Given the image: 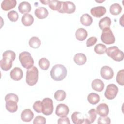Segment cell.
Listing matches in <instances>:
<instances>
[{
  "label": "cell",
  "instance_id": "obj_14",
  "mask_svg": "<svg viewBox=\"0 0 124 124\" xmlns=\"http://www.w3.org/2000/svg\"><path fill=\"white\" fill-rule=\"evenodd\" d=\"M10 75L12 79L15 81H18L23 78V73L20 68L16 67L11 71Z\"/></svg>",
  "mask_w": 124,
  "mask_h": 124
},
{
  "label": "cell",
  "instance_id": "obj_32",
  "mask_svg": "<svg viewBox=\"0 0 124 124\" xmlns=\"http://www.w3.org/2000/svg\"><path fill=\"white\" fill-rule=\"evenodd\" d=\"M54 97L58 101H62L65 99L66 93L64 90H59L54 93Z\"/></svg>",
  "mask_w": 124,
  "mask_h": 124
},
{
  "label": "cell",
  "instance_id": "obj_6",
  "mask_svg": "<svg viewBox=\"0 0 124 124\" xmlns=\"http://www.w3.org/2000/svg\"><path fill=\"white\" fill-rule=\"evenodd\" d=\"M107 55L116 62H121L124 59V52L116 46L109 47L106 49Z\"/></svg>",
  "mask_w": 124,
  "mask_h": 124
},
{
  "label": "cell",
  "instance_id": "obj_31",
  "mask_svg": "<svg viewBox=\"0 0 124 124\" xmlns=\"http://www.w3.org/2000/svg\"><path fill=\"white\" fill-rule=\"evenodd\" d=\"M38 64L41 69L43 70H46L49 67L50 62L46 58H42L39 60Z\"/></svg>",
  "mask_w": 124,
  "mask_h": 124
},
{
  "label": "cell",
  "instance_id": "obj_29",
  "mask_svg": "<svg viewBox=\"0 0 124 124\" xmlns=\"http://www.w3.org/2000/svg\"><path fill=\"white\" fill-rule=\"evenodd\" d=\"M41 44L40 39L36 36L31 37L29 41V46L33 48H38L39 47Z\"/></svg>",
  "mask_w": 124,
  "mask_h": 124
},
{
  "label": "cell",
  "instance_id": "obj_3",
  "mask_svg": "<svg viewBox=\"0 0 124 124\" xmlns=\"http://www.w3.org/2000/svg\"><path fill=\"white\" fill-rule=\"evenodd\" d=\"M18 97L15 93H8L5 96L6 109L10 112L14 113L17 110Z\"/></svg>",
  "mask_w": 124,
  "mask_h": 124
},
{
  "label": "cell",
  "instance_id": "obj_21",
  "mask_svg": "<svg viewBox=\"0 0 124 124\" xmlns=\"http://www.w3.org/2000/svg\"><path fill=\"white\" fill-rule=\"evenodd\" d=\"M18 9L21 14H27L31 10V4L27 1H22L18 5Z\"/></svg>",
  "mask_w": 124,
  "mask_h": 124
},
{
  "label": "cell",
  "instance_id": "obj_2",
  "mask_svg": "<svg viewBox=\"0 0 124 124\" xmlns=\"http://www.w3.org/2000/svg\"><path fill=\"white\" fill-rule=\"evenodd\" d=\"M67 73L66 67L61 64L54 65L50 72L51 78L55 81L62 80L67 76Z\"/></svg>",
  "mask_w": 124,
  "mask_h": 124
},
{
  "label": "cell",
  "instance_id": "obj_5",
  "mask_svg": "<svg viewBox=\"0 0 124 124\" xmlns=\"http://www.w3.org/2000/svg\"><path fill=\"white\" fill-rule=\"evenodd\" d=\"M19 60L21 65L27 69L32 67L34 64V60L31 54L27 51H23L20 53Z\"/></svg>",
  "mask_w": 124,
  "mask_h": 124
},
{
  "label": "cell",
  "instance_id": "obj_36",
  "mask_svg": "<svg viewBox=\"0 0 124 124\" xmlns=\"http://www.w3.org/2000/svg\"><path fill=\"white\" fill-rule=\"evenodd\" d=\"M7 16L9 19L12 22L16 21L19 17L18 13L14 10H12L9 12L7 14Z\"/></svg>",
  "mask_w": 124,
  "mask_h": 124
},
{
  "label": "cell",
  "instance_id": "obj_43",
  "mask_svg": "<svg viewBox=\"0 0 124 124\" xmlns=\"http://www.w3.org/2000/svg\"><path fill=\"white\" fill-rule=\"evenodd\" d=\"M42 3H43V4L44 5H47L48 4V2H49V0H40V1Z\"/></svg>",
  "mask_w": 124,
  "mask_h": 124
},
{
  "label": "cell",
  "instance_id": "obj_1",
  "mask_svg": "<svg viewBox=\"0 0 124 124\" xmlns=\"http://www.w3.org/2000/svg\"><path fill=\"white\" fill-rule=\"evenodd\" d=\"M2 57L0 61V66L3 70L8 71L12 66L13 62L16 58V53L10 50H6L3 52Z\"/></svg>",
  "mask_w": 124,
  "mask_h": 124
},
{
  "label": "cell",
  "instance_id": "obj_18",
  "mask_svg": "<svg viewBox=\"0 0 124 124\" xmlns=\"http://www.w3.org/2000/svg\"><path fill=\"white\" fill-rule=\"evenodd\" d=\"M34 14L38 18L40 19H44L48 16V11L45 7H39L35 9Z\"/></svg>",
  "mask_w": 124,
  "mask_h": 124
},
{
  "label": "cell",
  "instance_id": "obj_26",
  "mask_svg": "<svg viewBox=\"0 0 124 124\" xmlns=\"http://www.w3.org/2000/svg\"><path fill=\"white\" fill-rule=\"evenodd\" d=\"M80 21L83 25L87 27L90 26L92 24L93 18L88 14H84L81 16Z\"/></svg>",
  "mask_w": 124,
  "mask_h": 124
},
{
  "label": "cell",
  "instance_id": "obj_42",
  "mask_svg": "<svg viewBox=\"0 0 124 124\" xmlns=\"http://www.w3.org/2000/svg\"><path fill=\"white\" fill-rule=\"evenodd\" d=\"M124 15L123 14V15H122V17H121V18L120 19V24L121 25V26H124V25H123V24L124 23V22H123V17H124Z\"/></svg>",
  "mask_w": 124,
  "mask_h": 124
},
{
  "label": "cell",
  "instance_id": "obj_17",
  "mask_svg": "<svg viewBox=\"0 0 124 124\" xmlns=\"http://www.w3.org/2000/svg\"><path fill=\"white\" fill-rule=\"evenodd\" d=\"M16 3V0H4L1 4V7L4 11H8L15 8Z\"/></svg>",
  "mask_w": 124,
  "mask_h": 124
},
{
  "label": "cell",
  "instance_id": "obj_28",
  "mask_svg": "<svg viewBox=\"0 0 124 124\" xmlns=\"http://www.w3.org/2000/svg\"><path fill=\"white\" fill-rule=\"evenodd\" d=\"M88 102L92 105H95L100 101L99 95L94 93H91L87 96Z\"/></svg>",
  "mask_w": 124,
  "mask_h": 124
},
{
  "label": "cell",
  "instance_id": "obj_25",
  "mask_svg": "<svg viewBox=\"0 0 124 124\" xmlns=\"http://www.w3.org/2000/svg\"><path fill=\"white\" fill-rule=\"evenodd\" d=\"M111 23L110 18L108 16H105L101 19L99 21V28L103 30L104 29L109 28Z\"/></svg>",
  "mask_w": 124,
  "mask_h": 124
},
{
  "label": "cell",
  "instance_id": "obj_41",
  "mask_svg": "<svg viewBox=\"0 0 124 124\" xmlns=\"http://www.w3.org/2000/svg\"><path fill=\"white\" fill-rule=\"evenodd\" d=\"M58 124H70V122L69 118L65 116L63 117H61L59 118L57 122Z\"/></svg>",
  "mask_w": 124,
  "mask_h": 124
},
{
  "label": "cell",
  "instance_id": "obj_24",
  "mask_svg": "<svg viewBox=\"0 0 124 124\" xmlns=\"http://www.w3.org/2000/svg\"><path fill=\"white\" fill-rule=\"evenodd\" d=\"M75 36L76 38L80 41H84L88 36V32L84 28L78 29L75 33Z\"/></svg>",
  "mask_w": 124,
  "mask_h": 124
},
{
  "label": "cell",
  "instance_id": "obj_35",
  "mask_svg": "<svg viewBox=\"0 0 124 124\" xmlns=\"http://www.w3.org/2000/svg\"><path fill=\"white\" fill-rule=\"evenodd\" d=\"M124 70L122 69L118 71L116 75V80L117 82L121 86H124Z\"/></svg>",
  "mask_w": 124,
  "mask_h": 124
},
{
  "label": "cell",
  "instance_id": "obj_9",
  "mask_svg": "<svg viewBox=\"0 0 124 124\" xmlns=\"http://www.w3.org/2000/svg\"><path fill=\"white\" fill-rule=\"evenodd\" d=\"M118 88L114 84H109L106 88L104 95L106 98L112 100L115 98L118 93Z\"/></svg>",
  "mask_w": 124,
  "mask_h": 124
},
{
  "label": "cell",
  "instance_id": "obj_11",
  "mask_svg": "<svg viewBox=\"0 0 124 124\" xmlns=\"http://www.w3.org/2000/svg\"><path fill=\"white\" fill-rule=\"evenodd\" d=\"M100 75L104 79L109 80L113 77L114 72L110 67L106 65L101 68L100 70Z\"/></svg>",
  "mask_w": 124,
  "mask_h": 124
},
{
  "label": "cell",
  "instance_id": "obj_27",
  "mask_svg": "<svg viewBox=\"0 0 124 124\" xmlns=\"http://www.w3.org/2000/svg\"><path fill=\"white\" fill-rule=\"evenodd\" d=\"M122 10L121 6L119 3H113L109 7V12L110 14L114 16L119 15Z\"/></svg>",
  "mask_w": 124,
  "mask_h": 124
},
{
  "label": "cell",
  "instance_id": "obj_7",
  "mask_svg": "<svg viewBox=\"0 0 124 124\" xmlns=\"http://www.w3.org/2000/svg\"><path fill=\"white\" fill-rule=\"evenodd\" d=\"M101 39L103 43L107 45L112 44L115 42V37L110 28H106L102 30Z\"/></svg>",
  "mask_w": 124,
  "mask_h": 124
},
{
  "label": "cell",
  "instance_id": "obj_37",
  "mask_svg": "<svg viewBox=\"0 0 124 124\" xmlns=\"http://www.w3.org/2000/svg\"><path fill=\"white\" fill-rule=\"evenodd\" d=\"M110 123V119L107 116H100L98 118L97 121V123L98 124H109Z\"/></svg>",
  "mask_w": 124,
  "mask_h": 124
},
{
  "label": "cell",
  "instance_id": "obj_10",
  "mask_svg": "<svg viewBox=\"0 0 124 124\" xmlns=\"http://www.w3.org/2000/svg\"><path fill=\"white\" fill-rule=\"evenodd\" d=\"M76 10V5L72 1H62V7L59 11L60 13H73Z\"/></svg>",
  "mask_w": 124,
  "mask_h": 124
},
{
  "label": "cell",
  "instance_id": "obj_13",
  "mask_svg": "<svg viewBox=\"0 0 124 124\" xmlns=\"http://www.w3.org/2000/svg\"><path fill=\"white\" fill-rule=\"evenodd\" d=\"M91 14L94 17H101L106 13V9L102 6H99L92 8L90 10Z\"/></svg>",
  "mask_w": 124,
  "mask_h": 124
},
{
  "label": "cell",
  "instance_id": "obj_30",
  "mask_svg": "<svg viewBox=\"0 0 124 124\" xmlns=\"http://www.w3.org/2000/svg\"><path fill=\"white\" fill-rule=\"evenodd\" d=\"M62 1L58 0H49L48 6L49 8L54 11H59L62 7Z\"/></svg>",
  "mask_w": 124,
  "mask_h": 124
},
{
  "label": "cell",
  "instance_id": "obj_38",
  "mask_svg": "<svg viewBox=\"0 0 124 124\" xmlns=\"http://www.w3.org/2000/svg\"><path fill=\"white\" fill-rule=\"evenodd\" d=\"M33 108L37 113L42 112V101H36L33 105Z\"/></svg>",
  "mask_w": 124,
  "mask_h": 124
},
{
  "label": "cell",
  "instance_id": "obj_40",
  "mask_svg": "<svg viewBox=\"0 0 124 124\" xmlns=\"http://www.w3.org/2000/svg\"><path fill=\"white\" fill-rule=\"evenodd\" d=\"M97 41V39L96 37L92 36L87 39L86 41V46L87 47H90L93 46Z\"/></svg>",
  "mask_w": 124,
  "mask_h": 124
},
{
  "label": "cell",
  "instance_id": "obj_4",
  "mask_svg": "<svg viewBox=\"0 0 124 124\" xmlns=\"http://www.w3.org/2000/svg\"><path fill=\"white\" fill-rule=\"evenodd\" d=\"M38 79V70L35 66H33L30 69H27L26 72V81L30 86L35 85Z\"/></svg>",
  "mask_w": 124,
  "mask_h": 124
},
{
  "label": "cell",
  "instance_id": "obj_20",
  "mask_svg": "<svg viewBox=\"0 0 124 124\" xmlns=\"http://www.w3.org/2000/svg\"><path fill=\"white\" fill-rule=\"evenodd\" d=\"M71 119L75 124H84L85 118L82 116V114L80 112L75 111L71 115Z\"/></svg>",
  "mask_w": 124,
  "mask_h": 124
},
{
  "label": "cell",
  "instance_id": "obj_39",
  "mask_svg": "<svg viewBox=\"0 0 124 124\" xmlns=\"http://www.w3.org/2000/svg\"><path fill=\"white\" fill-rule=\"evenodd\" d=\"M33 123L34 124H45L46 123V119L45 117H44L41 115L37 116L34 118Z\"/></svg>",
  "mask_w": 124,
  "mask_h": 124
},
{
  "label": "cell",
  "instance_id": "obj_8",
  "mask_svg": "<svg viewBox=\"0 0 124 124\" xmlns=\"http://www.w3.org/2000/svg\"><path fill=\"white\" fill-rule=\"evenodd\" d=\"M52 100L48 97L45 98L42 101V112L45 115H50L53 112Z\"/></svg>",
  "mask_w": 124,
  "mask_h": 124
},
{
  "label": "cell",
  "instance_id": "obj_22",
  "mask_svg": "<svg viewBox=\"0 0 124 124\" xmlns=\"http://www.w3.org/2000/svg\"><path fill=\"white\" fill-rule=\"evenodd\" d=\"M74 61L77 64L82 65L86 63L87 61V57L83 53H77L74 56Z\"/></svg>",
  "mask_w": 124,
  "mask_h": 124
},
{
  "label": "cell",
  "instance_id": "obj_23",
  "mask_svg": "<svg viewBox=\"0 0 124 124\" xmlns=\"http://www.w3.org/2000/svg\"><path fill=\"white\" fill-rule=\"evenodd\" d=\"M21 22L25 26H30L34 22V18L31 14H25L22 16Z\"/></svg>",
  "mask_w": 124,
  "mask_h": 124
},
{
  "label": "cell",
  "instance_id": "obj_12",
  "mask_svg": "<svg viewBox=\"0 0 124 124\" xmlns=\"http://www.w3.org/2000/svg\"><path fill=\"white\" fill-rule=\"evenodd\" d=\"M69 111L68 107L64 104H59L56 107L55 113L56 114L60 117H63L66 116Z\"/></svg>",
  "mask_w": 124,
  "mask_h": 124
},
{
  "label": "cell",
  "instance_id": "obj_33",
  "mask_svg": "<svg viewBox=\"0 0 124 124\" xmlns=\"http://www.w3.org/2000/svg\"><path fill=\"white\" fill-rule=\"evenodd\" d=\"M86 118L90 122V124L93 123L96 118V112L95 109L94 108L90 109L88 112L87 117Z\"/></svg>",
  "mask_w": 124,
  "mask_h": 124
},
{
  "label": "cell",
  "instance_id": "obj_19",
  "mask_svg": "<svg viewBox=\"0 0 124 124\" xmlns=\"http://www.w3.org/2000/svg\"><path fill=\"white\" fill-rule=\"evenodd\" d=\"M92 89L97 92H102L104 88V83L100 79H94L91 84Z\"/></svg>",
  "mask_w": 124,
  "mask_h": 124
},
{
  "label": "cell",
  "instance_id": "obj_34",
  "mask_svg": "<svg viewBox=\"0 0 124 124\" xmlns=\"http://www.w3.org/2000/svg\"><path fill=\"white\" fill-rule=\"evenodd\" d=\"M106 49L107 47L105 45L103 44H98L94 46V50L97 54L102 55L106 52Z\"/></svg>",
  "mask_w": 124,
  "mask_h": 124
},
{
  "label": "cell",
  "instance_id": "obj_15",
  "mask_svg": "<svg viewBox=\"0 0 124 124\" xmlns=\"http://www.w3.org/2000/svg\"><path fill=\"white\" fill-rule=\"evenodd\" d=\"M96 112L100 116H107L109 113L108 106L106 103L100 104L96 107Z\"/></svg>",
  "mask_w": 124,
  "mask_h": 124
},
{
  "label": "cell",
  "instance_id": "obj_16",
  "mask_svg": "<svg viewBox=\"0 0 124 124\" xmlns=\"http://www.w3.org/2000/svg\"><path fill=\"white\" fill-rule=\"evenodd\" d=\"M34 117L33 112L29 108L23 110L21 113V119L22 121L25 122L31 121Z\"/></svg>",
  "mask_w": 124,
  "mask_h": 124
}]
</instances>
